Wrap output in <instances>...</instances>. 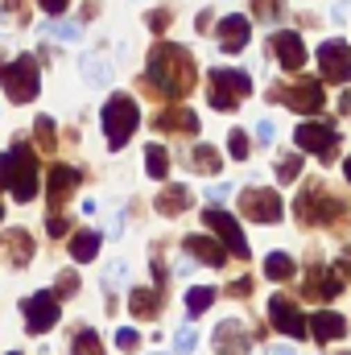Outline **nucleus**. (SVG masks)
<instances>
[{
    "label": "nucleus",
    "instance_id": "nucleus-27",
    "mask_svg": "<svg viewBox=\"0 0 351 355\" xmlns=\"http://www.w3.org/2000/svg\"><path fill=\"white\" fill-rule=\"evenodd\" d=\"M145 170H149V178L166 182V174H170V153H166L162 145H149V149H145Z\"/></svg>",
    "mask_w": 351,
    "mask_h": 355
},
{
    "label": "nucleus",
    "instance_id": "nucleus-12",
    "mask_svg": "<svg viewBox=\"0 0 351 355\" xmlns=\"http://www.w3.org/2000/svg\"><path fill=\"white\" fill-rule=\"evenodd\" d=\"M25 327L33 331V335H46L54 322H58V297L54 293H33V297H25Z\"/></svg>",
    "mask_w": 351,
    "mask_h": 355
},
{
    "label": "nucleus",
    "instance_id": "nucleus-14",
    "mask_svg": "<svg viewBox=\"0 0 351 355\" xmlns=\"http://www.w3.org/2000/svg\"><path fill=\"white\" fill-rule=\"evenodd\" d=\"M268 318H273V327L281 331V335H289V339H302L306 335V318H302V310L289 302V297H273L268 302Z\"/></svg>",
    "mask_w": 351,
    "mask_h": 355
},
{
    "label": "nucleus",
    "instance_id": "nucleus-3",
    "mask_svg": "<svg viewBox=\"0 0 351 355\" xmlns=\"http://www.w3.org/2000/svg\"><path fill=\"white\" fill-rule=\"evenodd\" d=\"M137 124H141V112H137L132 95H112L103 103V137H108L112 149H124V141L132 137Z\"/></svg>",
    "mask_w": 351,
    "mask_h": 355
},
{
    "label": "nucleus",
    "instance_id": "nucleus-18",
    "mask_svg": "<svg viewBox=\"0 0 351 355\" xmlns=\"http://www.w3.org/2000/svg\"><path fill=\"white\" fill-rule=\"evenodd\" d=\"M79 190V170H71V166H54L50 170V207L58 211L62 207V198H71Z\"/></svg>",
    "mask_w": 351,
    "mask_h": 355
},
{
    "label": "nucleus",
    "instance_id": "nucleus-26",
    "mask_svg": "<svg viewBox=\"0 0 351 355\" xmlns=\"http://www.w3.org/2000/svg\"><path fill=\"white\" fill-rule=\"evenodd\" d=\"M293 272H298V265H293L285 252H273V257H264V277H268V281H289Z\"/></svg>",
    "mask_w": 351,
    "mask_h": 355
},
{
    "label": "nucleus",
    "instance_id": "nucleus-2",
    "mask_svg": "<svg viewBox=\"0 0 351 355\" xmlns=\"http://www.w3.org/2000/svg\"><path fill=\"white\" fill-rule=\"evenodd\" d=\"M0 186H8L17 202H29V198L37 194L42 182H37V157H33L29 145H12V149L0 157Z\"/></svg>",
    "mask_w": 351,
    "mask_h": 355
},
{
    "label": "nucleus",
    "instance_id": "nucleus-23",
    "mask_svg": "<svg viewBox=\"0 0 351 355\" xmlns=\"http://www.w3.org/2000/svg\"><path fill=\"white\" fill-rule=\"evenodd\" d=\"M162 306V289H128V310L137 318H157Z\"/></svg>",
    "mask_w": 351,
    "mask_h": 355
},
{
    "label": "nucleus",
    "instance_id": "nucleus-13",
    "mask_svg": "<svg viewBox=\"0 0 351 355\" xmlns=\"http://www.w3.org/2000/svg\"><path fill=\"white\" fill-rule=\"evenodd\" d=\"M273 54H277V62H281L285 71H302V67H306V42H302V33H298V29L273 33Z\"/></svg>",
    "mask_w": 351,
    "mask_h": 355
},
{
    "label": "nucleus",
    "instance_id": "nucleus-7",
    "mask_svg": "<svg viewBox=\"0 0 351 355\" xmlns=\"http://www.w3.org/2000/svg\"><path fill=\"white\" fill-rule=\"evenodd\" d=\"M293 145H298V153L306 149V153L331 162V157L339 153V132H335L331 124H323V120H306V124L293 128Z\"/></svg>",
    "mask_w": 351,
    "mask_h": 355
},
{
    "label": "nucleus",
    "instance_id": "nucleus-19",
    "mask_svg": "<svg viewBox=\"0 0 351 355\" xmlns=\"http://www.w3.org/2000/svg\"><path fill=\"white\" fill-rule=\"evenodd\" d=\"M190 186H178V182H170V186H162V194H157V211L162 215H186L190 211Z\"/></svg>",
    "mask_w": 351,
    "mask_h": 355
},
{
    "label": "nucleus",
    "instance_id": "nucleus-47",
    "mask_svg": "<svg viewBox=\"0 0 351 355\" xmlns=\"http://www.w3.org/2000/svg\"><path fill=\"white\" fill-rule=\"evenodd\" d=\"M268 355H293V352H289V347H273Z\"/></svg>",
    "mask_w": 351,
    "mask_h": 355
},
{
    "label": "nucleus",
    "instance_id": "nucleus-17",
    "mask_svg": "<svg viewBox=\"0 0 351 355\" xmlns=\"http://www.w3.org/2000/svg\"><path fill=\"white\" fill-rule=\"evenodd\" d=\"M186 252L194 257V261H203V265H211V268H219L223 261H228V248L223 244H215L211 236H186Z\"/></svg>",
    "mask_w": 351,
    "mask_h": 355
},
{
    "label": "nucleus",
    "instance_id": "nucleus-32",
    "mask_svg": "<svg viewBox=\"0 0 351 355\" xmlns=\"http://www.w3.org/2000/svg\"><path fill=\"white\" fill-rule=\"evenodd\" d=\"M83 75H87V83H108V62H99V58H83Z\"/></svg>",
    "mask_w": 351,
    "mask_h": 355
},
{
    "label": "nucleus",
    "instance_id": "nucleus-37",
    "mask_svg": "<svg viewBox=\"0 0 351 355\" xmlns=\"http://www.w3.org/2000/svg\"><path fill=\"white\" fill-rule=\"evenodd\" d=\"M37 141H42V149H54V124L46 116L37 120Z\"/></svg>",
    "mask_w": 351,
    "mask_h": 355
},
{
    "label": "nucleus",
    "instance_id": "nucleus-46",
    "mask_svg": "<svg viewBox=\"0 0 351 355\" xmlns=\"http://www.w3.org/2000/svg\"><path fill=\"white\" fill-rule=\"evenodd\" d=\"M335 272H348V277H351V261H339V268H335Z\"/></svg>",
    "mask_w": 351,
    "mask_h": 355
},
{
    "label": "nucleus",
    "instance_id": "nucleus-10",
    "mask_svg": "<svg viewBox=\"0 0 351 355\" xmlns=\"http://www.w3.org/2000/svg\"><path fill=\"white\" fill-rule=\"evenodd\" d=\"M240 211L257 223H277L281 219V194L277 190H264V186H252L240 194Z\"/></svg>",
    "mask_w": 351,
    "mask_h": 355
},
{
    "label": "nucleus",
    "instance_id": "nucleus-5",
    "mask_svg": "<svg viewBox=\"0 0 351 355\" xmlns=\"http://www.w3.org/2000/svg\"><path fill=\"white\" fill-rule=\"evenodd\" d=\"M248 91H252V79H248L244 71L219 67V71H211V79H207V103L219 107V112H232L240 99H248Z\"/></svg>",
    "mask_w": 351,
    "mask_h": 355
},
{
    "label": "nucleus",
    "instance_id": "nucleus-45",
    "mask_svg": "<svg viewBox=\"0 0 351 355\" xmlns=\"http://www.w3.org/2000/svg\"><path fill=\"white\" fill-rule=\"evenodd\" d=\"M339 107H343V112H348V116H351V91H348V95H343V99H339Z\"/></svg>",
    "mask_w": 351,
    "mask_h": 355
},
{
    "label": "nucleus",
    "instance_id": "nucleus-38",
    "mask_svg": "<svg viewBox=\"0 0 351 355\" xmlns=\"http://www.w3.org/2000/svg\"><path fill=\"white\" fill-rule=\"evenodd\" d=\"M137 343H141L137 331H120V335H116V347H120V352H137Z\"/></svg>",
    "mask_w": 351,
    "mask_h": 355
},
{
    "label": "nucleus",
    "instance_id": "nucleus-36",
    "mask_svg": "<svg viewBox=\"0 0 351 355\" xmlns=\"http://www.w3.org/2000/svg\"><path fill=\"white\" fill-rule=\"evenodd\" d=\"M128 281V265H108V289H120Z\"/></svg>",
    "mask_w": 351,
    "mask_h": 355
},
{
    "label": "nucleus",
    "instance_id": "nucleus-21",
    "mask_svg": "<svg viewBox=\"0 0 351 355\" xmlns=\"http://www.w3.org/2000/svg\"><path fill=\"white\" fill-rule=\"evenodd\" d=\"M4 257H8V265H29L33 261V244H29V232H21V227H12V232H4Z\"/></svg>",
    "mask_w": 351,
    "mask_h": 355
},
{
    "label": "nucleus",
    "instance_id": "nucleus-40",
    "mask_svg": "<svg viewBox=\"0 0 351 355\" xmlns=\"http://www.w3.org/2000/svg\"><path fill=\"white\" fill-rule=\"evenodd\" d=\"M273 137H277V124H273V120H261V124H257V141H261V145H268Z\"/></svg>",
    "mask_w": 351,
    "mask_h": 355
},
{
    "label": "nucleus",
    "instance_id": "nucleus-25",
    "mask_svg": "<svg viewBox=\"0 0 351 355\" xmlns=\"http://www.w3.org/2000/svg\"><path fill=\"white\" fill-rule=\"evenodd\" d=\"M190 166H194L198 174L215 178V174H219V166H223V162H219V153H215L211 145H198V149H190Z\"/></svg>",
    "mask_w": 351,
    "mask_h": 355
},
{
    "label": "nucleus",
    "instance_id": "nucleus-34",
    "mask_svg": "<svg viewBox=\"0 0 351 355\" xmlns=\"http://www.w3.org/2000/svg\"><path fill=\"white\" fill-rule=\"evenodd\" d=\"M174 347H178L182 355H190L194 347H198V331H194V327H182V331H178V343H174Z\"/></svg>",
    "mask_w": 351,
    "mask_h": 355
},
{
    "label": "nucleus",
    "instance_id": "nucleus-24",
    "mask_svg": "<svg viewBox=\"0 0 351 355\" xmlns=\"http://www.w3.org/2000/svg\"><path fill=\"white\" fill-rule=\"evenodd\" d=\"M71 257H75L79 265L95 261V257H99V236H95V232H79V236L71 240Z\"/></svg>",
    "mask_w": 351,
    "mask_h": 355
},
{
    "label": "nucleus",
    "instance_id": "nucleus-50",
    "mask_svg": "<svg viewBox=\"0 0 351 355\" xmlns=\"http://www.w3.org/2000/svg\"><path fill=\"white\" fill-rule=\"evenodd\" d=\"M12 355H17V352H12Z\"/></svg>",
    "mask_w": 351,
    "mask_h": 355
},
{
    "label": "nucleus",
    "instance_id": "nucleus-1",
    "mask_svg": "<svg viewBox=\"0 0 351 355\" xmlns=\"http://www.w3.org/2000/svg\"><path fill=\"white\" fill-rule=\"evenodd\" d=\"M149 91L153 95H166V99H182L186 91L194 87L198 71H194V58L190 50H182L174 42H157L149 50Z\"/></svg>",
    "mask_w": 351,
    "mask_h": 355
},
{
    "label": "nucleus",
    "instance_id": "nucleus-30",
    "mask_svg": "<svg viewBox=\"0 0 351 355\" xmlns=\"http://www.w3.org/2000/svg\"><path fill=\"white\" fill-rule=\"evenodd\" d=\"M71 352H75V355H103V343H99V335H95V331H79Z\"/></svg>",
    "mask_w": 351,
    "mask_h": 355
},
{
    "label": "nucleus",
    "instance_id": "nucleus-31",
    "mask_svg": "<svg viewBox=\"0 0 351 355\" xmlns=\"http://www.w3.org/2000/svg\"><path fill=\"white\" fill-rule=\"evenodd\" d=\"M228 153H232L236 162H248V137H244L240 128H232V137H228Z\"/></svg>",
    "mask_w": 351,
    "mask_h": 355
},
{
    "label": "nucleus",
    "instance_id": "nucleus-29",
    "mask_svg": "<svg viewBox=\"0 0 351 355\" xmlns=\"http://www.w3.org/2000/svg\"><path fill=\"white\" fill-rule=\"evenodd\" d=\"M302 178V153H285L281 162H277V182H298Z\"/></svg>",
    "mask_w": 351,
    "mask_h": 355
},
{
    "label": "nucleus",
    "instance_id": "nucleus-15",
    "mask_svg": "<svg viewBox=\"0 0 351 355\" xmlns=\"http://www.w3.org/2000/svg\"><path fill=\"white\" fill-rule=\"evenodd\" d=\"M215 33H219V50H223V54H240V50L248 46V21H244L240 12L223 17V21L215 25Z\"/></svg>",
    "mask_w": 351,
    "mask_h": 355
},
{
    "label": "nucleus",
    "instance_id": "nucleus-33",
    "mask_svg": "<svg viewBox=\"0 0 351 355\" xmlns=\"http://www.w3.org/2000/svg\"><path fill=\"white\" fill-rule=\"evenodd\" d=\"M285 12V0H257V17L261 21H277Z\"/></svg>",
    "mask_w": 351,
    "mask_h": 355
},
{
    "label": "nucleus",
    "instance_id": "nucleus-8",
    "mask_svg": "<svg viewBox=\"0 0 351 355\" xmlns=\"http://www.w3.org/2000/svg\"><path fill=\"white\" fill-rule=\"evenodd\" d=\"M268 99L289 103L293 112H323V83L318 79H298L293 87H273Z\"/></svg>",
    "mask_w": 351,
    "mask_h": 355
},
{
    "label": "nucleus",
    "instance_id": "nucleus-22",
    "mask_svg": "<svg viewBox=\"0 0 351 355\" xmlns=\"http://www.w3.org/2000/svg\"><path fill=\"white\" fill-rule=\"evenodd\" d=\"M310 331H314L318 343H327V339H343V335H348V322H343L339 314H331V310H318L314 322H310Z\"/></svg>",
    "mask_w": 351,
    "mask_h": 355
},
{
    "label": "nucleus",
    "instance_id": "nucleus-20",
    "mask_svg": "<svg viewBox=\"0 0 351 355\" xmlns=\"http://www.w3.org/2000/svg\"><path fill=\"white\" fill-rule=\"evenodd\" d=\"M153 128H157V132H198V116H194V112H182V107L157 112V116H153Z\"/></svg>",
    "mask_w": 351,
    "mask_h": 355
},
{
    "label": "nucleus",
    "instance_id": "nucleus-44",
    "mask_svg": "<svg viewBox=\"0 0 351 355\" xmlns=\"http://www.w3.org/2000/svg\"><path fill=\"white\" fill-rule=\"evenodd\" d=\"M62 232H67V223L58 215H50V236H62Z\"/></svg>",
    "mask_w": 351,
    "mask_h": 355
},
{
    "label": "nucleus",
    "instance_id": "nucleus-39",
    "mask_svg": "<svg viewBox=\"0 0 351 355\" xmlns=\"http://www.w3.org/2000/svg\"><path fill=\"white\" fill-rule=\"evenodd\" d=\"M170 21H174V17H170V12H162V8H157V12H149V29H153V33H162Z\"/></svg>",
    "mask_w": 351,
    "mask_h": 355
},
{
    "label": "nucleus",
    "instance_id": "nucleus-35",
    "mask_svg": "<svg viewBox=\"0 0 351 355\" xmlns=\"http://www.w3.org/2000/svg\"><path fill=\"white\" fill-rule=\"evenodd\" d=\"M71 293H79V277L75 272H62L58 285H54V297H71Z\"/></svg>",
    "mask_w": 351,
    "mask_h": 355
},
{
    "label": "nucleus",
    "instance_id": "nucleus-42",
    "mask_svg": "<svg viewBox=\"0 0 351 355\" xmlns=\"http://www.w3.org/2000/svg\"><path fill=\"white\" fill-rule=\"evenodd\" d=\"M37 4H42L50 17H58V12H67V4H71V0H37Z\"/></svg>",
    "mask_w": 351,
    "mask_h": 355
},
{
    "label": "nucleus",
    "instance_id": "nucleus-28",
    "mask_svg": "<svg viewBox=\"0 0 351 355\" xmlns=\"http://www.w3.org/2000/svg\"><path fill=\"white\" fill-rule=\"evenodd\" d=\"M211 302H215V289H211V285H194V289L186 293V310H190L194 318H198V314H203Z\"/></svg>",
    "mask_w": 351,
    "mask_h": 355
},
{
    "label": "nucleus",
    "instance_id": "nucleus-4",
    "mask_svg": "<svg viewBox=\"0 0 351 355\" xmlns=\"http://www.w3.org/2000/svg\"><path fill=\"white\" fill-rule=\"evenodd\" d=\"M0 87H4V95H8L12 103L37 99V91H42V83H37V62H33L29 54L4 62V67H0Z\"/></svg>",
    "mask_w": 351,
    "mask_h": 355
},
{
    "label": "nucleus",
    "instance_id": "nucleus-49",
    "mask_svg": "<svg viewBox=\"0 0 351 355\" xmlns=\"http://www.w3.org/2000/svg\"><path fill=\"white\" fill-rule=\"evenodd\" d=\"M0 215H4V211H0Z\"/></svg>",
    "mask_w": 351,
    "mask_h": 355
},
{
    "label": "nucleus",
    "instance_id": "nucleus-6",
    "mask_svg": "<svg viewBox=\"0 0 351 355\" xmlns=\"http://www.w3.org/2000/svg\"><path fill=\"white\" fill-rule=\"evenodd\" d=\"M293 211H298L302 223H331V219L343 215V198H335L327 186H306V190L298 194Z\"/></svg>",
    "mask_w": 351,
    "mask_h": 355
},
{
    "label": "nucleus",
    "instance_id": "nucleus-16",
    "mask_svg": "<svg viewBox=\"0 0 351 355\" xmlns=\"http://www.w3.org/2000/svg\"><path fill=\"white\" fill-rule=\"evenodd\" d=\"M215 352L219 355H244L248 352V335H244V327L240 322H219L215 327Z\"/></svg>",
    "mask_w": 351,
    "mask_h": 355
},
{
    "label": "nucleus",
    "instance_id": "nucleus-48",
    "mask_svg": "<svg viewBox=\"0 0 351 355\" xmlns=\"http://www.w3.org/2000/svg\"><path fill=\"white\" fill-rule=\"evenodd\" d=\"M343 174H348V178H351V157H348V162H343Z\"/></svg>",
    "mask_w": 351,
    "mask_h": 355
},
{
    "label": "nucleus",
    "instance_id": "nucleus-41",
    "mask_svg": "<svg viewBox=\"0 0 351 355\" xmlns=\"http://www.w3.org/2000/svg\"><path fill=\"white\" fill-rule=\"evenodd\" d=\"M54 33H58V37H67V42H75V37H79V25H71V21H58V25H54Z\"/></svg>",
    "mask_w": 351,
    "mask_h": 355
},
{
    "label": "nucleus",
    "instance_id": "nucleus-43",
    "mask_svg": "<svg viewBox=\"0 0 351 355\" xmlns=\"http://www.w3.org/2000/svg\"><path fill=\"white\" fill-rule=\"evenodd\" d=\"M228 293H236V297H248V293H252V281L244 277V281H236V285H228Z\"/></svg>",
    "mask_w": 351,
    "mask_h": 355
},
{
    "label": "nucleus",
    "instance_id": "nucleus-9",
    "mask_svg": "<svg viewBox=\"0 0 351 355\" xmlns=\"http://www.w3.org/2000/svg\"><path fill=\"white\" fill-rule=\"evenodd\" d=\"M318 67H323V79L348 83L351 79V46L343 37H331L327 46H318Z\"/></svg>",
    "mask_w": 351,
    "mask_h": 355
},
{
    "label": "nucleus",
    "instance_id": "nucleus-11",
    "mask_svg": "<svg viewBox=\"0 0 351 355\" xmlns=\"http://www.w3.org/2000/svg\"><path fill=\"white\" fill-rule=\"evenodd\" d=\"M203 219H207V227H215L219 232V240H223V248H232L240 261H248V240H244V232H240V223L228 215V211H219V207H207L203 211Z\"/></svg>",
    "mask_w": 351,
    "mask_h": 355
}]
</instances>
